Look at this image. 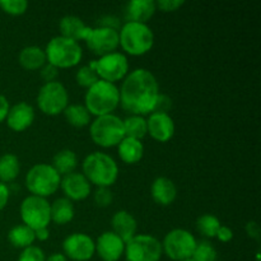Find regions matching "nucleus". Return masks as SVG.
<instances>
[{"instance_id": "nucleus-4", "label": "nucleus", "mask_w": 261, "mask_h": 261, "mask_svg": "<svg viewBox=\"0 0 261 261\" xmlns=\"http://www.w3.org/2000/svg\"><path fill=\"white\" fill-rule=\"evenodd\" d=\"M119 41L127 55L143 56L153 48L154 33L145 23L126 22L120 28Z\"/></svg>"}, {"instance_id": "nucleus-10", "label": "nucleus", "mask_w": 261, "mask_h": 261, "mask_svg": "<svg viewBox=\"0 0 261 261\" xmlns=\"http://www.w3.org/2000/svg\"><path fill=\"white\" fill-rule=\"evenodd\" d=\"M20 218L23 224L36 231L40 228H48L51 223L50 203L47 199L30 195L23 199L20 204Z\"/></svg>"}, {"instance_id": "nucleus-38", "label": "nucleus", "mask_w": 261, "mask_h": 261, "mask_svg": "<svg viewBox=\"0 0 261 261\" xmlns=\"http://www.w3.org/2000/svg\"><path fill=\"white\" fill-rule=\"evenodd\" d=\"M41 78L43 79L45 83H50V82H55L59 76V69L55 68L51 64L46 63L42 68L40 69Z\"/></svg>"}, {"instance_id": "nucleus-15", "label": "nucleus", "mask_w": 261, "mask_h": 261, "mask_svg": "<svg viewBox=\"0 0 261 261\" xmlns=\"http://www.w3.org/2000/svg\"><path fill=\"white\" fill-rule=\"evenodd\" d=\"M148 134L160 143H167L175 135V121L170 114L152 112L147 119Z\"/></svg>"}, {"instance_id": "nucleus-14", "label": "nucleus", "mask_w": 261, "mask_h": 261, "mask_svg": "<svg viewBox=\"0 0 261 261\" xmlns=\"http://www.w3.org/2000/svg\"><path fill=\"white\" fill-rule=\"evenodd\" d=\"M63 251L66 259L74 261H88L96 254V245L88 234L76 232L64 240Z\"/></svg>"}, {"instance_id": "nucleus-8", "label": "nucleus", "mask_w": 261, "mask_h": 261, "mask_svg": "<svg viewBox=\"0 0 261 261\" xmlns=\"http://www.w3.org/2000/svg\"><path fill=\"white\" fill-rule=\"evenodd\" d=\"M69 105V93L63 83L55 81L43 83L37 93V106L47 116L63 114Z\"/></svg>"}, {"instance_id": "nucleus-1", "label": "nucleus", "mask_w": 261, "mask_h": 261, "mask_svg": "<svg viewBox=\"0 0 261 261\" xmlns=\"http://www.w3.org/2000/svg\"><path fill=\"white\" fill-rule=\"evenodd\" d=\"M120 91V105L132 115L145 116L154 111L160 96L157 78L148 69L139 68L125 76Z\"/></svg>"}, {"instance_id": "nucleus-31", "label": "nucleus", "mask_w": 261, "mask_h": 261, "mask_svg": "<svg viewBox=\"0 0 261 261\" xmlns=\"http://www.w3.org/2000/svg\"><path fill=\"white\" fill-rule=\"evenodd\" d=\"M221 226V221L213 214H203L196 221V228L206 239H216V234Z\"/></svg>"}, {"instance_id": "nucleus-9", "label": "nucleus", "mask_w": 261, "mask_h": 261, "mask_svg": "<svg viewBox=\"0 0 261 261\" xmlns=\"http://www.w3.org/2000/svg\"><path fill=\"white\" fill-rule=\"evenodd\" d=\"M162 244V252L173 261H184L193 257L196 239L193 233L184 228H175L165 236Z\"/></svg>"}, {"instance_id": "nucleus-6", "label": "nucleus", "mask_w": 261, "mask_h": 261, "mask_svg": "<svg viewBox=\"0 0 261 261\" xmlns=\"http://www.w3.org/2000/svg\"><path fill=\"white\" fill-rule=\"evenodd\" d=\"M89 134L94 144L98 147H117L125 138L124 121L115 114L98 116L91 121Z\"/></svg>"}, {"instance_id": "nucleus-29", "label": "nucleus", "mask_w": 261, "mask_h": 261, "mask_svg": "<svg viewBox=\"0 0 261 261\" xmlns=\"http://www.w3.org/2000/svg\"><path fill=\"white\" fill-rule=\"evenodd\" d=\"M64 116H65L66 121L74 127H86L91 125V116L88 110L86 109L84 105H68L65 110H64Z\"/></svg>"}, {"instance_id": "nucleus-41", "label": "nucleus", "mask_w": 261, "mask_h": 261, "mask_svg": "<svg viewBox=\"0 0 261 261\" xmlns=\"http://www.w3.org/2000/svg\"><path fill=\"white\" fill-rule=\"evenodd\" d=\"M246 233L249 234V237H251V239L259 241V240H260V227H259V224H257L255 221L247 222Z\"/></svg>"}, {"instance_id": "nucleus-36", "label": "nucleus", "mask_w": 261, "mask_h": 261, "mask_svg": "<svg viewBox=\"0 0 261 261\" xmlns=\"http://www.w3.org/2000/svg\"><path fill=\"white\" fill-rule=\"evenodd\" d=\"M18 261H46L45 252L37 246H30L23 249L18 256Z\"/></svg>"}, {"instance_id": "nucleus-32", "label": "nucleus", "mask_w": 261, "mask_h": 261, "mask_svg": "<svg viewBox=\"0 0 261 261\" xmlns=\"http://www.w3.org/2000/svg\"><path fill=\"white\" fill-rule=\"evenodd\" d=\"M75 81L78 86L83 88H91L94 83L99 81L98 75L96 73V61L92 60L88 65H84L78 69L75 74Z\"/></svg>"}, {"instance_id": "nucleus-43", "label": "nucleus", "mask_w": 261, "mask_h": 261, "mask_svg": "<svg viewBox=\"0 0 261 261\" xmlns=\"http://www.w3.org/2000/svg\"><path fill=\"white\" fill-rule=\"evenodd\" d=\"M10 105L9 101L7 99V97L0 94V122L5 121L8 116V112H9Z\"/></svg>"}, {"instance_id": "nucleus-39", "label": "nucleus", "mask_w": 261, "mask_h": 261, "mask_svg": "<svg viewBox=\"0 0 261 261\" xmlns=\"http://www.w3.org/2000/svg\"><path fill=\"white\" fill-rule=\"evenodd\" d=\"M171 106H172V101H171L170 97L165 96V94H160L153 112H166V114H168V110L171 109Z\"/></svg>"}, {"instance_id": "nucleus-44", "label": "nucleus", "mask_w": 261, "mask_h": 261, "mask_svg": "<svg viewBox=\"0 0 261 261\" xmlns=\"http://www.w3.org/2000/svg\"><path fill=\"white\" fill-rule=\"evenodd\" d=\"M35 237L37 241H46V240H48V237H50V231H48V228H40V229H36L35 231Z\"/></svg>"}, {"instance_id": "nucleus-37", "label": "nucleus", "mask_w": 261, "mask_h": 261, "mask_svg": "<svg viewBox=\"0 0 261 261\" xmlns=\"http://www.w3.org/2000/svg\"><path fill=\"white\" fill-rule=\"evenodd\" d=\"M184 4H185V2H182V0H160V2H155L157 9H160L163 13L176 12Z\"/></svg>"}, {"instance_id": "nucleus-35", "label": "nucleus", "mask_w": 261, "mask_h": 261, "mask_svg": "<svg viewBox=\"0 0 261 261\" xmlns=\"http://www.w3.org/2000/svg\"><path fill=\"white\" fill-rule=\"evenodd\" d=\"M94 203L99 208H107L114 201V194L110 190V188H97L94 191Z\"/></svg>"}, {"instance_id": "nucleus-2", "label": "nucleus", "mask_w": 261, "mask_h": 261, "mask_svg": "<svg viewBox=\"0 0 261 261\" xmlns=\"http://www.w3.org/2000/svg\"><path fill=\"white\" fill-rule=\"evenodd\" d=\"M83 175L91 185L111 188L119 177V166L111 155L103 152H92L82 163Z\"/></svg>"}, {"instance_id": "nucleus-18", "label": "nucleus", "mask_w": 261, "mask_h": 261, "mask_svg": "<svg viewBox=\"0 0 261 261\" xmlns=\"http://www.w3.org/2000/svg\"><path fill=\"white\" fill-rule=\"evenodd\" d=\"M35 116V109L30 103L18 102V103L10 106L5 121L10 130L15 133H22L33 124Z\"/></svg>"}, {"instance_id": "nucleus-12", "label": "nucleus", "mask_w": 261, "mask_h": 261, "mask_svg": "<svg viewBox=\"0 0 261 261\" xmlns=\"http://www.w3.org/2000/svg\"><path fill=\"white\" fill-rule=\"evenodd\" d=\"M94 61H96V73L101 81L115 84L119 81H124L125 76L129 74V60L122 53L115 51L101 56L98 60Z\"/></svg>"}, {"instance_id": "nucleus-22", "label": "nucleus", "mask_w": 261, "mask_h": 261, "mask_svg": "<svg viewBox=\"0 0 261 261\" xmlns=\"http://www.w3.org/2000/svg\"><path fill=\"white\" fill-rule=\"evenodd\" d=\"M59 30H60L61 37L69 38L75 42L86 41L91 27L86 25V23L75 15H65L59 22Z\"/></svg>"}, {"instance_id": "nucleus-25", "label": "nucleus", "mask_w": 261, "mask_h": 261, "mask_svg": "<svg viewBox=\"0 0 261 261\" xmlns=\"http://www.w3.org/2000/svg\"><path fill=\"white\" fill-rule=\"evenodd\" d=\"M51 222H54L58 226L70 223L75 216V209H74L73 201L66 198H59L50 204Z\"/></svg>"}, {"instance_id": "nucleus-45", "label": "nucleus", "mask_w": 261, "mask_h": 261, "mask_svg": "<svg viewBox=\"0 0 261 261\" xmlns=\"http://www.w3.org/2000/svg\"><path fill=\"white\" fill-rule=\"evenodd\" d=\"M46 261H68L64 254H59V252H55V254H51L50 256L46 259Z\"/></svg>"}, {"instance_id": "nucleus-16", "label": "nucleus", "mask_w": 261, "mask_h": 261, "mask_svg": "<svg viewBox=\"0 0 261 261\" xmlns=\"http://www.w3.org/2000/svg\"><path fill=\"white\" fill-rule=\"evenodd\" d=\"M60 189L70 201H82L91 195L92 185L83 173L71 172L61 177Z\"/></svg>"}, {"instance_id": "nucleus-42", "label": "nucleus", "mask_w": 261, "mask_h": 261, "mask_svg": "<svg viewBox=\"0 0 261 261\" xmlns=\"http://www.w3.org/2000/svg\"><path fill=\"white\" fill-rule=\"evenodd\" d=\"M9 196H10V191H9V188L7 186V184L0 182V212L8 205Z\"/></svg>"}, {"instance_id": "nucleus-24", "label": "nucleus", "mask_w": 261, "mask_h": 261, "mask_svg": "<svg viewBox=\"0 0 261 261\" xmlns=\"http://www.w3.org/2000/svg\"><path fill=\"white\" fill-rule=\"evenodd\" d=\"M18 61L24 70L35 71L40 70L47 60H46L45 50L38 46H27L20 50L18 55Z\"/></svg>"}, {"instance_id": "nucleus-11", "label": "nucleus", "mask_w": 261, "mask_h": 261, "mask_svg": "<svg viewBox=\"0 0 261 261\" xmlns=\"http://www.w3.org/2000/svg\"><path fill=\"white\" fill-rule=\"evenodd\" d=\"M127 261H160L162 257V244L152 234H135L125 244Z\"/></svg>"}, {"instance_id": "nucleus-28", "label": "nucleus", "mask_w": 261, "mask_h": 261, "mask_svg": "<svg viewBox=\"0 0 261 261\" xmlns=\"http://www.w3.org/2000/svg\"><path fill=\"white\" fill-rule=\"evenodd\" d=\"M20 172L19 160L13 153H5L0 157V182L14 181Z\"/></svg>"}, {"instance_id": "nucleus-46", "label": "nucleus", "mask_w": 261, "mask_h": 261, "mask_svg": "<svg viewBox=\"0 0 261 261\" xmlns=\"http://www.w3.org/2000/svg\"><path fill=\"white\" fill-rule=\"evenodd\" d=\"M184 261H194L193 259H189V260H184Z\"/></svg>"}, {"instance_id": "nucleus-7", "label": "nucleus", "mask_w": 261, "mask_h": 261, "mask_svg": "<svg viewBox=\"0 0 261 261\" xmlns=\"http://www.w3.org/2000/svg\"><path fill=\"white\" fill-rule=\"evenodd\" d=\"M61 176L55 168L47 163H37L32 166L25 175V188L32 195L38 198H48L60 189Z\"/></svg>"}, {"instance_id": "nucleus-23", "label": "nucleus", "mask_w": 261, "mask_h": 261, "mask_svg": "<svg viewBox=\"0 0 261 261\" xmlns=\"http://www.w3.org/2000/svg\"><path fill=\"white\" fill-rule=\"evenodd\" d=\"M120 160L126 165H135L140 162L144 155V145L142 140L125 137L117 145Z\"/></svg>"}, {"instance_id": "nucleus-40", "label": "nucleus", "mask_w": 261, "mask_h": 261, "mask_svg": "<svg viewBox=\"0 0 261 261\" xmlns=\"http://www.w3.org/2000/svg\"><path fill=\"white\" fill-rule=\"evenodd\" d=\"M216 239H218L221 242H229L232 239H233V231H232L229 227L227 226H221L219 227L218 232L216 234Z\"/></svg>"}, {"instance_id": "nucleus-33", "label": "nucleus", "mask_w": 261, "mask_h": 261, "mask_svg": "<svg viewBox=\"0 0 261 261\" xmlns=\"http://www.w3.org/2000/svg\"><path fill=\"white\" fill-rule=\"evenodd\" d=\"M191 259L194 261H217L216 247L209 241L198 242Z\"/></svg>"}, {"instance_id": "nucleus-13", "label": "nucleus", "mask_w": 261, "mask_h": 261, "mask_svg": "<svg viewBox=\"0 0 261 261\" xmlns=\"http://www.w3.org/2000/svg\"><path fill=\"white\" fill-rule=\"evenodd\" d=\"M86 45L94 55L103 56L115 53L120 46L119 31L110 25H98L91 28L86 38Z\"/></svg>"}, {"instance_id": "nucleus-19", "label": "nucleus", "mask_w": 261, "mask_h": 261, "mask_svg": "<svg viewBox=\"0 0 261 261\" xmlns=\"http://www.w3.org/2000/svg\"><path fill=\"white\" fill-rule=\"evenodd\" d=\"M112 232L126 244L135 236L138 231V222L132 213L126 211H119L112 216Z\"/></svg>"}, {"instance_id": "nucleus-34", "label": "nucleus", "mask_w": 261, "mask_h": 261, "mask_svg": "<svg viewBox=\"0 0 261 261\" xmlns=\"http://www.w3.org/2000/svg\"><path fill=\"white\" fill-rule=\"evenodd\" d=\"M0 8L7 14L18 17L27 12L28 2L25 0H0Z\"/></svg>"}, {"instance_id": "nucleus-21", "label": "nucleus", "mask_w": 261, "mask_h": 261, "mask_svg": "<svg viewBox=\"0 0 261 261\" xmlns=\"http://www.w3.org/2000/svg\"><path fill=\"white\" fill-rule=\"evenodd\" d=\"M157 7L154 0H132L125 7L126 22L145 23L154 15Z\"/></svg>"}, {"instance_id": "nucleus-27", "label": "nucleus", "mask_w": 261, "mask_h": 261, "mask_svg": "<svg viewBox=\"0 0 261 261\" xmlns=\"http://www.w3.org/2000/svg\"><path fill=\"white\" fill-rule=\"evenodd\" d=\"M8 241L15 249H27L36 241L35 231L25 224H17L8 232Z\"/></svg>"}, {"instance_id": "nucleus-30", "label": "nucleus", "mask_w": 261, "mask_h": 261, "mask_svg": "<svg viewBox=\"0 0 261 261\" xmlns=\"http://www.w3.org/2000/svg\"><path fill=\"white\" fill-rule=\"evenodd\" d=\"M124 121L125 137L133 138V139L142 140L148 134L147 119L139 115H130Z\"/></svg>"}, {"instance_id": "nucleus-17", "label": "nucleus", "mask_w": 261, "mask_h": 261, "mask_svg": "<svg viewBox=\"0 0 261 261\" xmlns=\"http://www.w3.org/2000/svg\"><path fill=\"white\" fill-rule=\"evenodd\" d=\"M94 245L96 252L103 261H119L125 252V242L112 231L99 234Z\"/></svg>"}, {"instance_id": "nucleus-5", "label": "nucleus", "mask_w": 261, "mask_h": 261, "mask_svg": "<svg viewBox=\"0 0 261 261\" xmlns=\"http://www.w3.org/2000/svg\"><path fill=\"white\" fill-rule=\"evenodd\" d=\"M45 54L47 63L58 69L74 68L83 59V50L79 42L61 36H56L48 41Z\"/></svg>"}, {"instance_id": "nucleus-26", "label": "nucleus", "mask_w": 261, "mask_h": 261, "mask_svg": "<svg viewBox=\"0 0 261 261\" xmlns=\"http://www.w3.org/2000/svg\"><path fill=\"white\" fill-rule=\"evenodd\" d=\"M51 166L63 177L69 173L75 172V168L78 167V157L71 149H61L54 155Z\"/></svg>"}, {"instance_id": "nucleus-20", "label": "nucleus", "mask_w": 261, "mask_h": 261, "mask_svg": "<svg viewBox=\"0 0 261 261\" xmlns=\"http://www.w3.org/2000/svg\"><path fill=\"white\" fill-rule=\"evenodd\" d=\"M150 195L158 205L168 206L177 198V188L168 177H157L150 185Z\"/></svg>"}, {"instance_id": "nucleus-3", "label": "nucleus", "mask_w": 261, "mask_h": 261, "mask_svg": "<svg viewBox=\"0 0 261 261\" xmlns=\"http://www.w3.org/2000/svg\"><path fill=\"white\" fill-rule=\"evenodd\" d=\"M120 105V91L116 84L99 79L91 88L87 89L84 96V106L93 116L114 114Z\"/></svg>"}]
</instances>
